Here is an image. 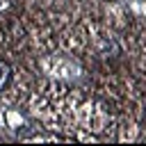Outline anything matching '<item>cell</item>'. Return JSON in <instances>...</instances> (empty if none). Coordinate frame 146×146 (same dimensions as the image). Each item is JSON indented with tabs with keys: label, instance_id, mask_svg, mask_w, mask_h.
<instances>
[{
	"label": "cell",
	"instance_id": "1",
	"mask_svg": "<svg viewBox=\"0 0 146 146\" xmlns=\"http://www.w3.org/2000/svg\"><path fill=\"white\" fill-rule=\"evenodd\" d=\"M9 80H11V66H9L7 62H2V59H0V89H2Z\"/></svg>",
	"mask_w": 146,
	"mask_h": 146
}]
</instances>
